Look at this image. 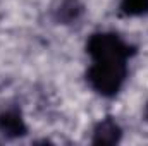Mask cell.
I'll use <instances>...</instances> for the list:
<instances>
[{"label":"cell","mask_w":148,"mask_h":146,"mask_svg":"<svg viewBox=\"0 0 148 146\" xmlns=\"http://www.w3.org/2000/svg\"><path fill=\"white\" fill-rule=\"evenodd\" d=\"M127 76L126 60H93L86 72L88 84L102 96H115Z\"/></svg>","instance_id":"1"},{"label":"cell","mask_w":148,"mask_h":146,"mask_svg":"<svg viewBox=\"0 0 148 146\" xmlns=\"http://www.w3.org/2000/svg\"><path fill=\"white\" fill-rule=\"evenodd\" d=\"M86 52L93 60H127L134 48L115 33H95L86 43Z\"/></svg>","instance_id":"2"},{"label":"cell","mask_w":148,"mask_h":146,"mask_svg":"<svg viewBox=\"0 0 148 146\" xmlns=\"http://www.w3.org/2000/svg\"><path fill=\"white\" fill-rule=\"evenodd\" d=\"M28 131L24 119L21 115L19 108L9 107L0 112V132L7 138H19L24 136Z\"/></svg>","instance_id":"3"},{"label":"cell","mask_w":148,"mask_h":146,"mask_svg":"<svg viewBox=\"0 0 148 146\" xmlns=\"http://www.w3.org/2000/svg\"><path fill=\"white\" fill-rule=\"evenodd\" d=\"M122 136L121 127L112 117L102 119L93 131V145H115Z\"/></svg>","instance_id":"4"},{"label":"cell","mask_w":148,"mask_h":146,"mask_svg":"<svg viewBox=\"0 0 148 146\" xmlns=\"http://www.w3.org/2000/svg\"><path fill=\"white\" fill-rule=\"evenodd\" d=\"M83 14V5L77 0H62L55 10V19L62 24H69Z\"/></svg>","instance_id":"5"},{"label":"cell","mask_w":148,"mask_h":146,"mask_svg":"<svg viewBox=\"0 0 148 146\" xmlns=\"http://www.w3.org/2000/svg\"><path fill=\"white\" fill-rule=\"evenodd\" d=\"M121 12L124 16L148 14V0H121Z\"/></svg>","instance_id":"6"},{"label":"cell","mask_w":148,"mask_h":146,"mask_svg":"<svg viewBox=\"0 0 148 146\" xmlns=\"http://www.w3.org/2000/svg\"><path fill=\"white\" fill-rule=\"evenodd\" d=\"M145 120L148 122V103H147V107H145Z\"/></svg>","instance_id":"7"}]
</instances>
